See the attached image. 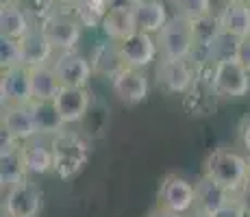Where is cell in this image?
Returning <instances> with one entry per match:
<instances>
[{
  "instance_id": "1",
  "label": "cell",
  "mask_w": 250,
  "mask_h": 217,
  "mask_svg": "<svg viewBox=\"0 0 250 217\" xmlns=\"http://www.w3.org/2000/svg\"><path fill=\"white\" fill-rule=\"evenodd\" d=\"M250 158L233 150H213L205 161V176L237 194L248 182Z\"/></svg>"
},
{
  "instance_id": "2",
  "label": "cell",
  "mask_w": 250,
  "mask_h": 217,
  "mask_svg": "<svg viewBox=\"0 0 250 217\" xmlns=\"http://www.w3.org/2000/svg\"><path fill=\"white\" fill-rule=\"evenodd\" d=\"M52 154H55V172L61 178L76 176L85 167L89 158V146L81 135L61 130L59 135L52 137Z\"/></svg>"
},
{
  "instance_id": "3",
  "label": "cell",
  "mask_w": 250,
  "mask_h": 217,
  "mask_svg": "<svg viewBox=\"0 0 250 217\" xmlns=\"http://www.w3.org/2000/svg\"><path fill=\"white\" fill-rule=\"evenodd\" d=\"M157 43L163 59H189L196 50L194 24L181 16H174L157 33Z\"/></svg>"
},
{
  "instance_id": "4",
  "label": "cell",
  "mask_w": 250,
  "mask_h": 217,
  "mask_svg": "<svg viewBox=\"0 0 250 217\" xmlns=\"http://www.w3.org/2000/svg\"><path fill=\"white\" fill-rule=\"evenodd\" d=\"M211 87L220 98H244L250 91V74L235 59H224L213 63Z\"/></svg>"
},
{
  "instance_id": "5",
  "label": "cell",
  "mask_w": 250,
  "mask_h": 217,
  "mask_svg": "<svg viewBox=\"0 0 250 217\" xmlns=\"http://www.w3.org/2000/svg\"><path fill=\"white\" fill-rule=\"evenodd\" d=\"M81 28L83 24L76 20V16L68 13H50L42 20L40 31L46 35L50 46L61 52H72L76 43L81 41Z\"/></svg>"
},
{
  "instance_id": "6",
  "label": "cell",
  "mask_w": 250,
  "mask_h": 217,
  "mask_svg": "<svg viewBox=\"0 0 250 217\" xmlns=\"http://www.w3.org/2000/svg\"><path fill=\"white\" fill-rule=\"evenodd\" d=\"M44 204V194L33 180H22L9 187L4 196L2 209H7L13 217H37Z\"/></svg>"
},
{
  "instance_id": "7",
  "label": "cell",
  "mask_w": 250,
  "mask_h": 217,
  "mask_svg": "<svg viewBox=\"0 0 250 217\" xmlns=\"http://www.w3.org/2000/svg\"><path fill=\"white\" fill-rule=\"evenodd\" d=\"M159 206L179 215L187 213L191 206H196V185L176 174L166 176L159 189Z\"/></svg>"
},
{
  "instance_id": "8",
  "label": "cell",
  "mask_w": 250,
  "mask_h": 217,
  "mask_svg": "<svg viewBox=\"0 0 250 217\" xmlns=\"http://www.w3.org/2000/svg\"><path fill=\"white\" fill-rule=\"evenodd\" d=\"M120 57H122L126 67H137V70H146L148 65L155 61L157 52H159V43L152 35L148 33H133L131 37H126L124 41L118 43Z\"/></svg>"
},
{
  "instance_id": "9",
  "label": "cell",
  "mask_w": 250,
  "mask_h": 217,
  "mask_svg": "<svg viewBox=\"0 0 250 217\" xmlns=\"http://www.w3.org/2000/svg\"><path fill=\"white\" fill-rule=\"evenodd\" d=\"M55 74L59 79L61 87H81L85 89L94 74V65L89 59H85L79 52H61L55 61Z\"/></svg>"
},
{
  "instance_id": "10",
  "label": "cell",
  "mask_w": 250,
  "mask_h": 217,
  "mask_svg": "<svg viewBox=\"0 0 250 217\" xmlns=\"http://www.w3.org/2000/svg\"><path fill=\"white\" fill-rule=\"evenodd\" d=\"M0 100H2V107H26L33 102L28 67L22 65L2 72V76H0Z\"/></svg>"
},
{
  "instance_id": "11",
  "label": "cell",
  "mask_w": 250,
  "mask_h": 217,
  "mask_svg": "<svg viewBox=\"0 0 250 217\" xmlns=\"http://www.w3.org/2000/svg\"><path fill=\"white\" fill-rule=\"evenodd\" d=\"M111 89L120 102L135 107L148 98V79L144 70L137 67H122L111 79Z\"/></svg>"
},
{
  "instance_id": "12",
  "label": "cell",
  "mask_w": 250,
  "mask_h": 217,
  "mask_svg": "<svg viewBox=\"0 0 250 217\" xmlns=\"http://www.w3.org/2000/svg\"><path fill=\"white\" fill-rule=\"evenodd\" d=\"M157 85L167 94H185L194 85V72L187 59H161L157 63Z\"/></svg>"
},
{
  "instance_id": "13",
  "label": "cell",
  "mask_w": 250,
  "mask_h": 217,
  "mask_svg": "<svg viewBox=\"0 0 250 217\" xmlns=\"http://www.w3.org/2000/svg\"><path fill=\"white\" fill-rule=\"evenodd\" d=\"M57 111H59L61 119H63L65 126L70 124H79L85 119V115L89 113V91L81 89V87H61L59 94L55 98Z\"/></svg>"
},
{
  "instance_id": "14",
  "label": "cell",
  "mask_w": 250,
  "mask_h": 217,
  "mask_svg": "<svg viewBox=\"0 0 250 217\" xmlns=\"http://www.w3.org/2000/svg\"><path fill=\"white\" fill-rule=\"evenodd\" d=\"M100 26H103L104 35L115 43H120V41L126 39V37H131L133 33H137L135 9H133V4H128V2L118 4L115 2L111 7V11L104 16V20Z\"/></svg>"
},
{
  "instance_id": "15",
  "label": "cell",
  "mask_w": 250,
  "mask_h": 217,
  "mask_svg": "<svg viewBox=\"0 0 250 217\" xmlns=\"http://www.w3.org/2000/svg\"><path fill=\"white\" fill-rule=\"evenodd\" d=\"M233 196L235 194L229 191L227 187H222L220 182L203 176L196 182V211L203 215H211L218 209H222V206L237 202Z\"/></svg>"
},
{
  "instance_id": "16",
  "label": "cell",
  "mask_w": 250,
  "mask_h": 217,
  "mask_svg": "<svg viewBox=\"0 0 250 217\" xmlns=\"http://www.w3.org/2000/svg\"><path fill=\"white\" fill-rule=\"evenodd\" d=\"M2 130H7L20 143L35 139L37 126L28 104L26 107H2Z\"/></svg>"
},
{
  "instance_id": "17",
  "label": "cell",
  "mask_w": 250,
  "mask_h": 217,
  "mask_svg": "<svg viewBox=\"0 0 250 217\" xmlns=\"http://www.w3.org/2000/svg\"><path fill=\"white\" fill-rule=\"evenodd\" d=\"M133 9H135L137 31L148 33V35H157L170 20L163 0H137Z\"/></svg>"
},
{
  "instance_id": "18",
  "label": "cell",
  "mask_w": 250,
  "mask_h": 217,
  "mask_svg": "<svg viewBox=\"0 0 250 217\" xmlns=\"http://www.w3.org/2000/svg\"><path fill=\"white\" fill-rule=\"evenodd\" d=\"M222 33L235 37V39H246L250 37V4L248 2H230L222 9L218 16Z\"/></svg>"
},
{
  "instance_id": "19",
  "label": "cell",
  "mask_w": 250,
  "mask_h": 217,
  "mask_svg": "<svg viewBox=\"0 0 250 217\" xmlns=\"http://www.w3.org/2000/svg\"><path fill=\"white\" fill-rule=\"evenodd\" d=\"M20 48H22V59L26 67H42L48 65L55 48L50 46V41L46 39V35L40 28H33L28 35H24L20 39Z\"/></svg>"
},
{
  "instance_id": "20",
  "label": "cell",
  "mask_w": 250,
  "mask_h": 217,
  "mask_svg": "<svg viewBox=\"0 0 250 217\" xmlns=\"http://www.w3.org/2000/svg\"><path fill=\"white\" fill-rule=\"evenodd\" d=\"M28 76H31V94L33 100L40 102H52L61 89V83L55 74L52 65H42V67H28Z\"/></svg>"
},
{
  "instance_id": "21",
  "label": "cell",
  "mask_w": 250,
  "mask_h": 217,
  "mask_svg": "<svg viewBox=\"0 0 250 217\" xmlns=\"http://www.w3.org/2000/svg\"><path fill=\"white\" fill-rule=\"evenodd\" d=\"M31 31H33L31 18H28L24 7L13 4V7L0 9V37H9V39L20 41Z\"/></svg>"
},
{
  "instance_id": "22",
  "label": "cell",
  "mask_w": 250,
  "mask_h": 217,
  "mask_svg": "<svg viewBox=\"0 0 250 217\" xmlns=\"http://www.w3.org/2000/svg\"><path fill=\"white\" fill-rule=\"evenodd\" d=\"M33 113V119H35V126H37V135H59L63 130V119H61L59 111H57L55 100L52 102H40V100H33L28 104Z\"/></svg>"
},
{
  "instance_id": "23",
  "label": "cell",
  "mask_w": 250,
  "mask_h": 217,
  "mask_svg": "<svg viewBox=\"0 0 250 217\" xmlns=\"http://www.w3.org/2000/svg\"><path fill=\"white\" fill-rule=\"evenodd\" d=\"M24 152V161H26V170L28 174H48L50 170H55V154H52V146H46L42 141H26L22 146Z\"/></svg>"
},
{
  "instance_id": "24",
  "label": "cell",
  "mask_w": 250,
  "mask_h": 217,
  "mask_svg": "<svg viewBox=\"0 0 250 217\" xmlns=\"http://www.w3.org/2000/svg\"><path fill=\"white\" fill-rule=\"evenodd\" d=\"M22 146L16 148V150H11V152L0 154V182H2V187H7V189L13 185H18V182L26 180V176H28Z\"/></svg>"
},
{
  "instance_id": "25",
  "label": "cell",
  "mask_w": 250,
  "mask_h": 217,
  "mask_svg": "<svg viewBox=\"0 0 250 217\" xmlns=\"http://www.w3.org/2000/svg\"><path fill=\"white\" fill-rule=\"evenodd\" d=\"M115 4V0H79L74 4V16L83 26H100L111 7Z\"/></svg>"
},
{
  "instance_id": "26",
  "label": "cell",
  "mask_w": 250,
  "mask_h": 217,
  "mask_svg": "<svg viewBox=\"0 0 250 217\" xmlns=\"http://www.w3.org/2000/svg\"><path fill=\"white\" fill-rule=\"evenodd\" d=\"M91 65H94V72H100V74H107L109 79H113L124 65L122 57H120V50H118V43L111 41V43H104V46L96 48L94 57H91Z\"/></svg>"
},
{
  "instance_id": "27",
  "label": "cell",
  "mask_w": 250,
  "mask_h": 217,
  "mask_svg": "<svg viewBox=\"0 0 250 217\" xmlns=\"http://www.w3.org/2000/svg\"><path fill=\"white\" fill-rule=\"evenodd\" d=\"M176 9V16L185 18L189 22H200L205 18L213 16L211 0H172Z\"/></svg>"
},
{
  "instance_id": "28",
  "label": "cell",
  "mask_w": 250,
  "mask_h": 217,
  "mask_svg": "<svg viewBox=\"0 0 250 217\" xmlns=\"http://www.w3.org/2000/svg\"><path fill=\"white\" fill-rule=\"evenodd\" d=\"M22 48L18 39H9V37H0V67L4 70H13V67H22ZM26 67V65H24Z\"/></svg>"
},
{
  "instance_id": "29",
  "label": "cell",
  "mask_w": 250,
  "mask_h": 217,
  "mask_svg": "<svg viewBox=\"0 0 250 217\" xmlns=\"http://www.w3.org/2000/svg\"><path fill=\"white\" fill-rule=\"evenodd\" d=\"M235 61H239V65L250 74V37L237 41V50H235Z\"/></svg>"
},
{
  "instance_id": "30",
  "label": "cell",
  "mask_w": 250,
  "mask_h": 217,
  "mask_svg": "<svg viewBox=\"0 0 250 217\" xmlns=\"http://www.w3.org/2000/svg\"><path fill=\"white\" fill-rule=\"evenodd\" d=\"M207 217H242V206H239V202H233V204L222 206V209H218L215 213Z\"/></svg>"
},
{
  "instance_id": "31",
  "label": "cell",
  "mask_w": 250,
  "mask_h": 217,
  "mask_svg": "<svg viewBox=\"0 0 250 217\" xmlns=\"http://www.w3.org/2000/svg\"><path fill=\"white\" fill-rule=\"evenodd\" d=\"M148 217H181L179 213H172V211L163 209V206H157V209H152L150 213H148Z\"/></svg>"
},
{
  "instance_id": "32",
  "label": "cell",
  "mask_w": 250,
  "mask_h": 217,
  "mask_svg": "<svg viewBox=\"0 0 250 217\" xmlns=\"http://www.w3.org/2000/svg\"><path fill=\"white\" fill-rule=\"evenodd\" d=\"M242 143H244V148L248 150L250 154V122L244 124V128H242Z\"/></svg>"
},
{
  "instance_id": "33",
  "label": "cell",
  "mask_w": 250,
  "mask_h": 217,
  "mask_svg": "<svg viewBox=\"0 0 250 217\" xmlns=\"http://www.w3.org/2000/svg\"><path fill=\"white\" fill-rule=\"evenodd\" d=\"M239 206H244V209H250V189L248 187H244L242 189V200H237Z\"/></svg>"
},
{
  "instance_id": "34",
  "label": "cell",
  "mask_w": 250,
  "mask_h": 217,
  "mask_svg": "<svg viewBox=\"0 0 250 217\" xmlns=\"http://www.w3.org/2000/svg\"><path fill=\"white\" fill-rule=\"evenodd\" d=\"M13 4H18V0H0V9H4V7H13Z\"/></svg>"
},
{
  "instance_id": "35",
  "label": "cell",
  "mask_w": 250,
  "mask_h": 217,
  "mask_svg": "<svg viewBox=\"0 0 250 217\" xmlns=\"http://www.w3.org/2000/svg\"><path fill=\"white\" fill-rule=\"evenodd\" d=\"M50 2H61V4H76L79 0H50Z\"/></svg>"
},
{
  "instance_id": "36",
  "label": "cell",
  "mask_w": 250,
  "mask_h": 217,
  "mask_svg": "<svg viewBox=\"0 0 250 217\" xmlns=\"http://www.w3.org/2000/svg\"><path fill=\"white\" fill-rule=\"evenodd\" d=\"M0 217H13L11 213H9V211L7 209H2V211H0Z\"/></svg>"
},
{
  "instance_id": "37",
  "label": "cell",
  "mask_w": 250,
  "mask_h": 217,
  "mask_svg": "<svg viewBox=\"0 0 250 217\" xmlns=\"http://www.w3.org/2000/svg\"><path fill=\"white\" fill-rule=\"evenodd\" d=\"M242 217H250V209H244L242 206Z\"/></svg>"
},
{
  "instance_id": "38",
  "label": "cell",
  "mask_w": 250,
  "mask_h": 217,
  "mask_svg": "<svg viewBox=\"0 0 250 217\" xmlns=\"http://www.w3.org/2000/svg\"><path fill=\"white\" fill-rule=\"evenodd\" d=\"M230 2H246V0H227V4H230Z\"/></svg>"
},
{
  "instance_id": "39",
  "label": "cell",
  "mask_w": 250,
  "mask_h": 217,
  "mask_svg": "<svg viewBox=\"0 0 250 217\" xmlns=\"http://www.w3.org/2000/svg\"><path fill=\"white\" fill-rule=\"evenodd\" d=\"M246 187L250 189V167H248V182H246Z\"/></svg>"
},
{
  "instance_id": "40",
  "label": "cell",
  "mask_w": 250,
  "mask_h": 217,
  "mask_svg": "<svg viewBox=\"0 0 250 217\" xmlns=\"http://www.w3.org/2000/svg\"><path fill=\"white\" fill-rule=\"evenodd\" d=\"M194 217H207V215H203V213H196Z\"/></svg>"
},
{
  "instance_id": "41",
  "label": "cell",
  "mask_w": 250,
  "mask_h": 217,
  "mask_svg": "<svg viewBox=\"0 0 250 217\" xmlns=\"http://www.w3.org/2000/svg\"><path fill=\"white\" fill-rule=\"evenodd\" d=\"M246 2H248V4H250V0H246Z\"/></svg>"
}]
</instances>
